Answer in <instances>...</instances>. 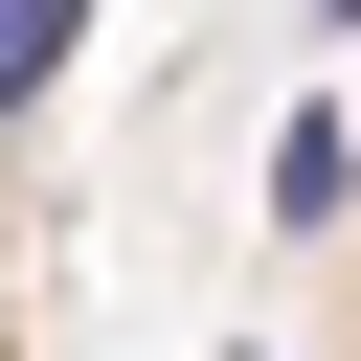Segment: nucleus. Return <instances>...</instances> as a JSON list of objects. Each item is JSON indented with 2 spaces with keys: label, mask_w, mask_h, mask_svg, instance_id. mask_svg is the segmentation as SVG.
<instances>
[{
  "label": "nucleus",
  "mask_w": 361,
  "mask_h": 361,
  "mask_svg": "<svg viewBox=\"0 0 361 361\" xmlns=\"http://www.w3.org/2000/svg\"><path fill=\"white\" fill-rule=\"evenodd\" d=\"M338 203H361V113H293L271 135V226H338Z\"/></svg>",
  "instance_id": "obj_1"
},
{
  "label": "nucleus",
  "mask_w": 361,
  "mask_h": 361,
  "mask_svg": "<svg viewBox=\"0 0 361 361\" xmlns=\"http://www.w3.org/2000/svg\"><path fill=\"white\" fill-rule=\"evenodd\" d=\"M68 23H90V0H0V90H45V68H68Z\"/></svg>",
  "instance_id": "obj_2"
},
{
  "label": "nucleus",
  "mask_w": 361,
  "mask_h": 361,
  "mask_svg": "<svg viewBox=\"0 0 361 361\" xmlns=\"http://www.w3.org/2000/svg\"><path fill=\"white\" fill-rule=\"evenodd\" d=\"M316 23H361V0H316Z\"/></svg>",
  "instance_id": "obj_3"
},
{
  "label": "nucleus",
  "mask_w": 361,
  "mask_h": 361,
  "mask_svg": "<svg viewBox=\"0 0 361 361\" xmlns=\"http://www.w3.org/2000/svg\"><path fill=\"white\" fill-rule=\"evenodd\" d=\"M226 361H271V338H226Z\"/></svg>",
  "instance_id": "obj_4"
}]
</instances>
